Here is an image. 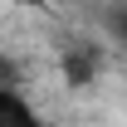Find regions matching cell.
Returning a JSON list of instances; mask_svg holds the SVG:
<instances>
[{
  "instance_id": "cell-1",
  "label": "cell",
  "mask_w": 127,
  "mask_h": 127,
  "mask_svg": "<svg viewBox=\"0 0 127 127\" xmlns=\"http://www.w3.org/2000/svg\"><path fill=\"white\" fill-rule=\"evenodd\" d=\"M98 68H103V49L88 44V39H73V44H64V78L68 83H93Z\"/></svg>"
},
{
  "instance_id": "cell-2",
  "label": "cell",
  "mask_w": 127,
  "mask_h": 127,
  "mask_svg": "<svg viewBox=\"0 0 127 127\" xmlns=\"http://www.w3.org/2000/svg\"><path fill=\"white\" fill-rule=\"evenodd\" d=\"M0 127H44V117H39V108L20 88L0 83Z\"/></svg>"
},
{
  "instance_id": "cell-3",
  "label": "cell",
  "mask_w": 127,
  "mask_h": 127,
  "mask_svg": "<svg viewBox=\"0 0 127 127\" xmlns=\"http://www.w3.org/2000/svg\"><path fill=\"white\" fill-rule=\"evenodd\" d=\"M103 25H108L117 39H127V5H112V10H103Z\"/></svg>"
}]
</instances>
